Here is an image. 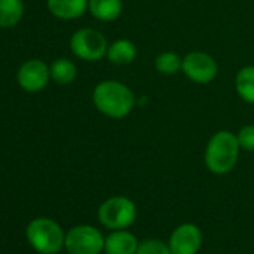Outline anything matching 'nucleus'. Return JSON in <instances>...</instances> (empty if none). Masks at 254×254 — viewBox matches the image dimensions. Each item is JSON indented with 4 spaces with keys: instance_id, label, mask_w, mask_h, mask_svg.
Returning <instances> with one entry per match:
<instances>
[{
    "instance_id": "f257e3e1",
    "label": "nucleus",
    "mask_w": 254,
    "mask_h": 254,
    "mask_svg": "<svg viewBox=\"0 0 254 254\" xmlns=\"http://www.w3.org/2000/svg\"><path fill=\"white\" fill-rule=\"evenodd\" d=\"M91 99L100 114L114 120L127 117L136 105L135 93L126 84L115 79L99 82L93 90Z\"/></svg>"
},
{
    "instance_id": "f03ea898",
    "label": "nucleus",
    "mask_w": 254,
    "mask_h": 254,
    "mask_svg": "<svg viewBox=\"0 0 254 254\" xmlns=\"http://www.w3.org/2000/svg\"><path fill=\"white\" fill-rule=\"evenodd\" d=\"M241 145L236 133L220 130L211 136L205 148V165L215 175L229 174L238 163Z\"/></svg>"
},
{
    "instance_id": "7ed1b4c3",
    "label": "nucleus",
    "mask_w": 254,
    "mask_h": 254,
    "mask_svg": "<svg viewBox=\"0 0 254 254\" xmlns=\"http://www.w3.org/2000/svg\"><path fill=\"white\" fill-rule=\"evenodd\" d=\"M26 238L39 254H57L64 247L66 233L56 220L38 217L27 224Z\"/></svg>"
},
{
    "instance_id": "20e7f679",
    "label": "nucleus",
    "mask_w": 254,
    "mask_h": 254,
    "mask_svg": "<svg viewBox=\"0 0 254 254\" xmlns=\"http://www.w3.org/2000/svg\"><path fill=\"white\" fill-rule=\"evenodd\" d=\"M136 205L126 196H112L106 199L97 211L99 221L111 230L130 227L136 220Z\"/></svg>"
},
{
    "instance_id": "39448f33",
    "label": "nucleus",
    "mask_w": 254,
    "mask_h": 254,
    "mask_svg": "<svg viewBox=\"0 0 254 254\" xmlns=\"http://www.w3.org/2000/svg\"><path fill=\"white\" fill-rule=\"evenodd\" d=\"M70 51L75 57L85 62H97L106 57L108 41L106 38L94 29H79L76 30L69 41Z\"/></svg>"
},
{
    "instance_id": "423d86ee",
    "label": "nucleus",
    "mask_w": 254,
    "mask_h": 254,
    "mask_svg": "<svg viewBox=\"0 0 254 254\" xmlns=\"http://www.w3.org/2000/svg\"><path fill=\"white\" fill-rule=\"evenodd\" d=\"M64 248L69 254H100L105 248V238L97 227L78 224L66 233Z\"/></svg>"
},
{
    "instance_id": "0eeeda50",
    "label": "nucleus",
    "mask_w": 254,
    "mask_h": 254,
    "mask_svg": "<svg viewBox=\"0 0 254 254\" xmlns=\"http://www.w3.org/2000/svg\"><path fill=\"white\" fill-rule=\"evenodd\" d=\"M183 72L196 84H208L217 78L218 66L212 56L203 51H191L183 57Z\"/></svg>"
},
{
    "instance_id": "6e6552de",
    "label": "nucleus",
    "mask_w": 254,
    "mask_h": 254,
    "mask_svg": "<svg viewBox=\"0 0 254 254\" xmlns=\"http://www.w3.org/2000/svg\"><path fill=\"white\" fill-rule=\"evenodd\" d=\"M50 79V66L39 59L26 60L17 72V82L27 93H38L44 90Z\"/></svg>"
},
{
    "instance_id": "1a4fd4ad",
    "label": "nucleus",
    "mask_w": 254,
    "mask_h": 254,
    "mask_svg": "<svg viewBox=\"0 0 254 254\" xmlns=\"http://www.w3.org/2000/svg\"><path fill=\"white\" fill-rule=\"evenodd\" d=\"M202 242V230L193 223H183L175 227L168 245L172 254H197Z\"/></svg>"
},
{
    "instance_id": "9d476101",
    "label": "nucleus",
    "mask_w": 254,
    "mask_h": 254,
    "mask_svg": "<svg viewBox=\"0 0 254 254\" xmlns=\"http://www.w3.org/2000/svg\"><path fill=\"white\" fill-rule=\"evenodd\" d=\"M139 241L129 230H112L105 238V254H135L138 251Z\"/></svg>"
},
{
    "instance_id": "9b49d317",
    "label": "nucleus",
    "mask_w": 254,
    "mask_h": 254,
    "mask_svg": "<svg viewBox=\"0 0 254 254\" xmlns=\"http://www.w3.org/2000/svg\"><path fill=\"white\" fill-rule=\"evenodd\" d=\"M48 11L59 20H76L88 9V0H47Z\"/></svg>"
},
{
    "instance_id": "f8f14e48",
    "label": "nucleus",
    "mask_w": 254,
    "mask_h": 254,
    "mask_svg": "<svg viewBox=\"0 0 254 254\" xmlns=\"http://www.w3.org/2000/svg\"><path fill=\"white\" fill-rule=\"evenodd\" d=\"M138 50L136 45L129 39H117L114 41L106 51V59L117 66H127L133 63L136 59Z\"/></svg>"
},
{
    "instance_id": "ddd939ff",
    "label": "nucleus",
    "mask_w": 254,
    "mask_h": 254,
    "mask_svg": "<svg viewBox=\"0 0 254 254\" xmlns=\"http://www.w3.org/2000/svg\"><path fill=\"white\" fill-rule=\"evenodd\" d=\"M90 14L103 23L115 21L123 12V0H88Z\"/></svg>"
},
{
    "instance_id": "4468645a",
    "label": "nucleus",
    "mask_w": 254,
    "mask_h": 254,
    "mask_svg": "<svg viewBox=\"0 0 254 254\" xmlns=\"http://www.w3.org/2000/svg\"><path fill=\"white\" fill-rule=\"evenodd\" d=\"M24 15L23 0H0V29L15 27Z\"/></svg>"
},
{
    "instance_id": "2eb2a0df",
    "label": "nucleus",
    "mask_w": 254,
    "mask_h": 254,
    "mask_svg": "<svg viewBox=\"0 0 254 254\" xmlns=\"http://www.w3.org/2000/svg\"><path fill=\"white\" fill-rule=\"evenodd\" d=\"M235 88L244 102L254 103V66H244L238 70L235 76Z\"/></svg>"
},
{
    "instance_id": "dca6fc26",
    "label": "nucleus",
    "mask_w": 254,
    "mask_h": 254,
    "mask_svg": "<svg viewBox=\"0 0 254 254\" xmlns=\"http://www.w3.org/2000/svg\"><path fill=\"white\" fill-rule=\"evenodd\" d=\"M51 79L59 85H67L75 81L78 69L75 63L69 59H57L50 66Z\"/></svg>"
},
{
    "instance_id": "f3484780",
    "label": "nucleus",
    "mask_w": 254,
    "mask_h": 254,
    "mask_svg": "<svg viewBox=\"0 0 254 254\" xmlns=\"http://www.w3.org/2000/svg\"><path fill=\"white\" fill-rule=\"evenodd\" d=\"M154 66L157 72H160L162 75L172 76L177 75L180 70H183V59L174 51H165L156 57Z\"/></svg>"
},
{
    "instance_id": "a211bd4d",
    "label": "nucleus",
    "mask_w": 254,
    "mask_h": 254,
    "mask_svg": "<svg viewBox=\"0 0 254 254\" xmlns=\"http://www.w3.org/2000/svg\"><path fill=\"white\" fill-rule=\"evenodd\" d=\"M135 254H172L169 245L160 239H147L139 242L138 251Z\"/></svg>"
},
{
    "instance_id": "6ab92c4d",
    "label": "nucleus",
    "mask_w": 254,
    "mask_h": 254,
    "mask_svg": "<svg viewBox=\"0 0 254 254\" xmlns=\"http://www.w3.org/2000/svg\"><path fill=\"white\" fill-rule=\"evenodd\" d=\"M236 138L242 150L254 151V124H247L241 127L236 133Z\"/></svg>"
},
{
    "instance_id": "aec40b11",
    "label": "nucleus",
    "mask_w": 254,
    "mask_h": 254,
    "mask_svg": "<svg viewBox=\"0 0 254 254\" xmlns=\"http://www.w3.org/2000/svg\"><path fill=\"white\" fill-rule=\"evenodd\" d=\"M57 254H59V253H57Z\"/></svg>"
}]
</instances>
